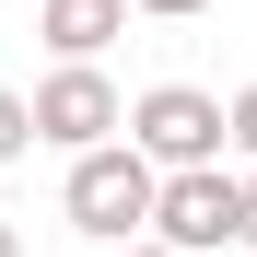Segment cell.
<instances>
[{
    "label": "cell",
    "instance_id": "6da1fadb",
    "mask_svg": "<svg viewBox=\"0 0 257 257\" xmlns=\"http://www.w3.org/2000/svg\"><path fill=\"white\" fill-rule=\"evenodd\" d=\"M152 176L164 164L128 141V128H105V141H82L70 152V187H59V210H70V234H94V245H128L152 222Z\"/></svg>",
    "mask_w": 257,
    "mask_h": 257
},
{
    "label": "cell",
    "instance_id": "7a4b0ae2",
    "mask_svg": "<svg viewBox=\"0 0 257 257\" xmlns=\"http://www.w3.org/2000/svg\"><path fill=\"white\" fill-rule=\"evenodd\" d=\"M117 128H128L152 164H222V94H199V82H152V94H128Z\"/></svg>",
    "mask_w": 257,
    "mask_h": 257
},
{
    "label": "cell",
    "instance_id": "3957f363",
    "mask_svg": "<svg viewBox=\"0 0 257 257\" xmlns=\"http://www.w3.org/2000/svg\"><path fill=\"white\" fill-rule=\"evenodd\" d=\"M141 234L187 245V257H222V245H234V176H222V164H164V176H152V222H141Z\"/></svg>",
    "mask_w": 257,
    "mask_h": 257
},
{
    "label": "cell",
    "instance_id": "277c9868",
    "mask_svg": "<svg viewBox=\"0 0 257 257\" xmlns=\"http://www.w3.org/2000/svg\"><path fill=\"white\" fill-rule=\"evenodd\" d=\"M117 82H105V59H59L47 82H35V94H24V117H35V141H47V152H82V141H105V128H117Z\"/></svg>",
    "mask_w": 257,
    "mask_h": 257
},
{
    "label": "cell",
    "instance_id": "5b68a950",
    "mask_svg": "<svg viewBox=\"0 0 257 257\" xmlns=\"http://www.w3.org/2000/svg\"><path fill=\"white\" fill-rule=\"evenodd\" d=\"M35 35H47L59 59H105L117 35H128V0H47V12H35Z\"/></svg>",
    "mask_w": 257,
    "mask_h": 257
},
{
    "label": "cell",
    "instance_id": "8992f818",
    "mask_svg": "<svg viewBox=\"0 0 257 257\" xmlns=\"http://www.w3.org/2000/svg\"><path fill=\"white\" fill-rule=\"evenodd\" d=\"M24 152H35V117H24L12 82H0V164H24Z\"/></svg>",
    "mask_w": 257,
    "mask_h": 257
},
{
    "label": "cell",
    "instance_id": "52a82bcc",
    "mask_svg": "<svg viewBox=\"0 0 257 257\" xmlns=\"http://www.w3.org/2000/svg\"><path fill=\"white\" fill-rule=\"evenodd\" d=\"M222 152H245V164H257V82H245V94L222 105Z\"/></svg>",
    "mask_w": 257,
    "mask_h": 257
},
{
    "label": "cell",
    "instance_id": "ba28073f",
    "mask_svg": "<svg viewBox=\"0 0 257 257\" xmlns=\"http://www.w3.org/2000/svg\"><path fill=\"white\" fill-rule=\"evenodd\" d=\"M234 245H257V164L234 176Z\"/></svg>",
    "mask_w": 257,
    "mask_h": 257
},
{
    "label": "cell",
    "instance_id": "9c48e42d",
    "mask_svg": "<svg viewBox=\"0 0 257 257\" xmlns=\"http://www.w3.org/2000/svg\"><path fill=\"white\" fill-rule=\"evenodd\" d=\"M128 12H152V24H187V12H210V0H128Z\"/></svg>",
    "mask_w": 257,
    "mask_h": 257
},
{
    "label": "cell",
    "instance_id": "30bf717a",
    "mask_svg": "<svg viewBox=\"0 0 257 257\" xmlns=\"http://www.w3.org/2000/svg\"><path fill=\"white\" fill-rule=\"evenodd\" d=\"M117 257H187V245H164V234H128V245H117Z\"/></svg>",
    "mask_w": 257,
    "mask_h": 257
},
{
    "label": "cell",
    "instance_id": "8fae6325",
    "mask_svg": "<svg viewBox=\"0 0 257 257\" xmlns=\"http://www.w3.org/2000/svg\"><path fill=\"white\" fill-rule=\"evenodd\" d=\"M0 257H24V234H12V222H0Z\"/></svg>",
    "mask_w": 257,
    "mask_h": 257
}]
</instances>
